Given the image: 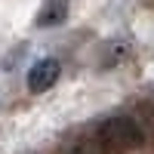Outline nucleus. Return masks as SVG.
<instances>
[{"label":"nucleus","mask_w":154,"mask_h":154,"mask_svg":"<svg viewBox=\"0 0 154 154\" xmlns=\"http://www.w3.org/2000/svg\"><path fill=\"white\" fill-rule=\"evenodd\" d=\"M93 136L102 142V148L108 154H126V151H136V148L145 145L142 126H139V120L130 117V114H114V117L102 120Z\"/></svg>","instance_id":"1"},{"label":"nucleus","mask_w":154,"mask_h":154,"mask_svg":"<svg viewBox=\"0 0 154 154\" xmlns=\"http://www.w3.org/2000/svg\"><path fill=\"white\" fill-rule=\"evenodd\" d=\"M59 62L56 59H40V62H34L31 71H28V89L31 93H46L49 86H53L59 80Z\"/></svg>","instance_id":"2"},{"label":"nucleus","mask_w":154,"mask_h":154,"mask_svg":"<svg viewBox=\"0 0 154 154\" xmlns=\"http://www.w3.org/2000/svg\"><path fill=\"white\" fill-rule=\"evenodd\" d=\"M65 19H68V0H43L34 25L37 28H59V25H65Z\"/></svg>","instance_id":"3"},{"label":"nucleus","mask_w":154,"mask_h":154,"mask_svg":"<svg viewBox=\"0 0 154 154\" xmlns=\"http://www.w3.org/2000/svg\"><path fill=\"white\" fill-rule=\"evenodd\" d=\"M59 154H108L96 136H74L59 148Z\"/></svg>","instance_id":"4"},{"label":"nucleus","mask_w":154,"mask_h":154,"mask_svg":"<svg viewBox=\"0 0 154 154\" xmlns=\"http://www.w3.org/2000/svg\"><path fill=\"white\" fill-rule=\"evenodd\" d=\"M136 120H139V126H142L145 139H148V136L154 139V93L142 102V105H139V117H136Z\"/></svg>","instance_id":"5"}]
</instances>
